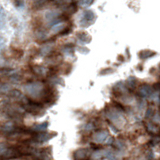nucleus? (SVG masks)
Returning <instances> with one entry per match:
<instances>
[{
    "label": "nucleus",
    "instance_id": "3",
    "mask_svg": "<svg viewBox=\"0 0 160 160\" xmlns=\"http://www.w3.org/2000/svg\"><path fill=\"white\" fill-rule=\"evenodd\" d=\"M21 127L19 126L18 122L12 120H4L0 121V133L5 136H9L12 133L18 131Z\"/></svg>",
    "mask_w": 160,
    "mask_h": 160
},
{
    "label": "nucleus",
    "instance_id": "11",
    "mask_svg": "<svg viewBox=\"0 0 160 160\" xmlns=\"http://www.w3.org/2000/svg\"><path fill=\"white\" fill-rule=\"evenodd\" d=\"M88 151L85 148H80V149L76 150L74 152V158L75 160H86L88 157Z\"/></svg>",
    "mask_w": 160,
    "mask_h": 160
},
{
    "label": "nucleus",
    "instance_id": "1",
    "mask_svg": "<svg viewBox=\"0 0 160 160\" xmlns=\"http://www.w3.org/2000/svg\"><path fill=\"white\" fill-rule=\"evenodd\" d=\"M24 157L19 144L0 142V160H12Z\"/></svg>",
    "mask_w": 160,
    "mask_h": 160
},
{
    "label": "nucleus",
    "instance_id": "4",
    "mask_svg": "<svg viewBox=\"0 0 160 160\" xmlns=\"http://www.w3.org/2000/svg\"><path fill=\"white\" fill-rule=\"evenodd\" d=\"M30 68H31V71L33 74H35L37 76H41V77H48V76L53 74L52 68H48L42 65H32Z\"/></svg>",
    "mask_w": 160,
    "mask_h": 160
},
{
    "label": "nucleus",
    "instance_id": "17",
    "mask_svg": "<svg viewBox=\"0 0 160 160\" xmlns=\"http://www.w3.org/2000/svg\"><path fill=\"white\" fill-rule=\"evenodd\" d=\"M71 30H72V26H70V25H67L65 28L63 29V31L60 33V35H62V36H65V35H67V34H69L70 32H71Z\"/></svg>",
    "mask_w": 160,
    "mask_h": 160
},
{
    "label": "nucleus",
    "instance_id": "15",
    "mask_svg": "<svg viewBox=\"0 0 160 160\" xmlns=\"http://www.w3.org/2000/svg\"><path fill=\"white\" fill-rule=\"evenodd\" d=\"M77 38L80 42H82V43H89L91 40V37L86 32H78Z\"/></svg>",
    "mask_w": 160,
    "mask_h": 160
},
{
    "label": "nucleus",
    "instance_id": "13",
    "mask_svg": "<svg viewBox=\"0 0 160 160\" xmlns=\"http://www.w3.org/2000/svg\"><path fill=\"white\" fill-rule=\"evenodd\" d=\"M50 1L53 0H33V8L36 10L43 9V7H45Z\"/></svg>",
    "mask_w": 160,
    "mask_h": 160
},
{
    "label": "nucleus",
    "instance_id": "20",
    "mask_svg": "<svg viewBox=\"0 0 160 160\" xmlns=\"http://www.w3.org/2000/svg\"><path fill=\"white\" fill-rule=\"evenodd\" d=\"M78 51L85 54V53H88V49H85L84 47H78Z\"/></svg>",
    "mask_w": 160,
    "mask_h": 160
},
{
    "label": "nucleus",
    "instance_id": "6",
    "mask_svg": "<svg viewBox=\"0 0 160 160\" xmlns=\"http://www.w3.org/2000/svg\"><path fill=\"white\" fill-rule=\"evenodd\" d=\"M53 135H55L54 133H49L47 131L34 133L32 141H33V143H38V144L45 143V142H47L48 140H50L53 137Z\"/></svg>",
    "mask_w": 160,
    "mask_h": 160
},
{
    "label": "nucleus",
    "instance_id": "10",
    "mask_svg": "<svg viewBox=\"0 0 160 160\" xmlns=\"http://www.w3.org/2000/svg\"><path fill=\"white\" fill-rule=\"evenodd\" d=\"M93 140L95 142H98V143H101V142H104L106 138L108 137V133L106 131H97L95 132L93 134Z\"/></svg>",
    "mask_w": 160,
    "mask_h": 160
},
{
    "label": "nucleus",
    "instance_id": "16",
    "mask_svg": "<svg viewBox=\"0 0 160 160\" xmlns=\"http://www.w3.org/2000/svg\"><path fill=\"white\" fill-rule=\"evenodd\" d=\"M93 2L94 0H79V5L82 7H89Z\"/></svg>",
    "mask_w": 160,
    "mask_h": 160
},
{
    "label": "nucleus",
    "instance_id": "19",
    "mask_svg": "<svg viewBox=\"0 0 160 160\" xmlns=\"http://www.w3.org/2000/svg\"><path fill=\"white\" fill-rule=\"evenodd\" d=\"M5 38L4 37H2V36H0V50H1V49H3L4 48V46H5Z\"/></svg>",
    "mask_w": 160,
    "mask_h": 160
},
{
    "label": "nucleus",
    "instance_id": "7",
    "mask_svg": "<svg viewBox=\"0 0 160 160\" xmlns=\"http://www.w3.org/2000/svg\"><path fill=\"white\" fill-rule=\"evenodd\" d=\"M53 48H54V42H53L52 40H47L45 41L44 44L39 48L38 53H39L40 56L47 57L53 52Z\"/></svg>",
    "mask_w": 160,
    "mask_h": 160
},
{
    "label": "nucleus",
    "instance_id": "18",
    "mask_svg": "<svg viewBox=\"0 0 160 160\" xmlns=\"http://www.w3.org/2000/svg\"><path fill=\"white\" fill-rule=\"evenodd\" d=\"M13 4L17 7V8H21L24 5V1L23 0H13Z\"/></svg>",
    "mask_w": 160,
    "mask_h": 160
},
{
    "label": "nucleus",
    "instance_id": "2",
    "mask_svg": "<svg viewBox=\"0 0 160 160\" xmlns=\"http://www.w3.org/2000/svg\"><path fill=\"white\" fill-rule=\"evenodd\" d=\"M18 103L24 109V111L27 114H31L33 116H41L43 115L45 112L44 105L39 103V102L33 101L28 97L23 96L20 100L18 101Z\"/></svg>",
    "mask_w": 160,
    "mask_h": 160
},
{
    "label": "nucleus",
    "instance_id": "21",
    "mask_svg": "<svg viewBox=\"0 0 160 160\" xmlns=\"http://www.w3.org/2000/svg\"><path fill=\"white\" fill-rule=\"evenodd\" d=\"M12 160H18V159H12Z\"/></svg>",
    "mask_w": 160,
    "mask_h": 160
},
{
    "label": "nucleus",
    "instance_id": "9",
    "mask_svg": "<svg viewBox=\"0 0 160 160\" xmlns=\"http://www.w3.org/2000/svg\"><path fill=\"white\" fill-rule=\"evenodd\" d=\"M48 126H49V122H48V121H44V122H41V123L35 124L31 129H30V130L33 131L34 133L44 132V131H47Z\"/></svg>",
    "mask_w": 160,
    "mask_h": 160
},
{
    "label": "nucleus",
    "instance_id": "5",
    "mask_svg": "<svg viewBox=\"0 0 160 160\" xmlns=\"http://www.w3.org/2000/svg\"><path fill=\"white\" fill-rule=\"evenodd\" d=\"M95 15L92 11L90 10H86L83 12L82 14V18L80 19L79 21V24L80 26H82V27H87V26H89L93 23V21L95 20Z\"/></svg>",
    "mask_w": 160,
    "mask_h": 160
},
{
    "label": "nucleus",
    "instance_id": "8",
    "mask_svg": "<svg viewBox=\"0 0 160 160\" xmlns=\"http://www.w3.org/2000/svg\"><path fill=\"white\" fill-rule=\"evenodd\" d=\"M35 37L37 41H47V30L42 26H38L35 29Z\"/></svg>",
    "mask_w": 160,
    "mask_h": 160
},
{
    "label": "nucleus",
    "instance_id": "14",
    "mask_svg": "<svg viewBox=\"0 0 160 160\" xmlns=\"http://www.w3.org/2000/svg\"><path fill=\"white\" fill-rule=\"evenodd\" d=\"M62 52L67 56H73V52H74V45L73 44H65L62 48Z\"/></svg>",
    "mask_w": 160,
    "mask_h": 160
},
{
    "label": "nucleus",
    "instance_id": "12",
    "mask_svg": "<svg viewBox=\"0 0 160 160\" xmlns=\"http://www.w3.org/2000/svg\"><path fill=\"white\" fill-rule=\"evenodd\" d=\"M64 22H65V21H60V22H58V23L52 25L51 28H50L52 34L56 35V34H60V33H61L63 31V29L66 27V25H65V23H64Z\"/></svg>",
    "mask_w": 160,
    "mask_h": 160
}]
</instances>
